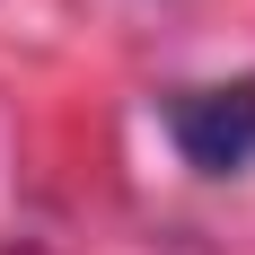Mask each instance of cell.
<instances>
[{"instance_id": "6da1fadb", "label": "cell", "mask_w": 255, "mask_h": 255, "mask_svg": "<svg viewBox=\"0 0 255 255\" xmlns=\"http://www.w3.org/2000/svg\"><path fill=\"white\" fill-rule=\"evenodd\" d=\"M158 124L194 176H238L255 158V79H211V88H167Z\"/></svg>"}]
</instances>
